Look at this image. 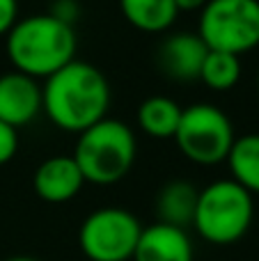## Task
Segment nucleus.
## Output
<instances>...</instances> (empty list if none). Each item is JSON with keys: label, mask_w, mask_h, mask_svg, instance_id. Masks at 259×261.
<instances>
[{"label": "nucleus", "mask_w": 259, "mask_h": 261, "mask_svg": "<svg viewBox=\"0 0 259 261\" xmlns=\"http://www.w3.org/2000/svg\"><path fill=\"white\" fill-rule=\"evenodd\" d=\"M197 37L209 50L239 55L259 46V0H209L200 9Z\"/></svg>", "instance_id": "nucleus-5"}, {"label": "nucleus", "mask_w": 259, "mask_h": 261, "mask_svg": "<svg viewBox=\"0 0 259 261\" xmlns=\"http://www.w3.org/2000/svg\"><path fill=\"white\" fill-rule=\"evenodd\" d=\"M197 195L195 186L186 184V181H170L161 188L159 197H156V213H159V222L172 225L184 229L186 225H193V216H195L197 206Z\"/></svg>", "instance_id": "nucleus-12"}, {"label": "nucleus", "mask_w": 259, "mask_h": 261, "mask_svg": "<svg viewBox=\"0 0 259 261\" xmlns=\"http://www.w3.org/2000/svg\"><path fill=\"white\" fill-rule=\"evenodd\" d=\"M209 53L204 41L197 37V32H177V35L168 37L161 44V67L170 78L177 81H195L200 78L202 64Z\"/></svg>", "instance_id": "nucleus-11"}, {"label": "nucleus", "mask_w": 259, "mask_h": 261, "mask_svg": "<svg viewBox=\"0 0 259 261\" xmlns=\"http://www.w3.org/2000/svg\"><path fill=\"white\" fill-rule=\"evenodd\" d=\"M206 3H209V0H174L179 12H197V9H202Z\"/></svg>", "instance_id": "nucleus-20"}, {"label": "nucleus", "mask_w": 259, "mask_h": 261, "mask_svg": "<svg viewBox=\"0 0 259 261\" xmlns=\"http://www.w3.org/2000/svg\"><path fill=\"white\" fill-rule=\"evenodd\" d=\"M18 21V0H0V37H5Z\"/></svg>", "instance_id": "nucleus-18"}, {"label": "nucleus", "mask_w": 259, "mask_h": 261, "mask_svg": "<svg viewBox=\"0 0 259 261\" xmlns=\"http://www.w3.org/2000/svg\"><path fill=\"white\" fill-rule=\"evenodd\" d=\"M227 165L232 181H237L248 193H259V133L237 138L229 149Z\"/></svg>", "instance_id": "nucleus-15"}, {"label": "nucleus", "mask_w": 259, "mask_h": 261, "mask_svg": "<svg viewBox=\"0 0 259 261\" xmlns=\"http://www.w3.org/2000/svg\"><path fill=\"white\" fill-rule=\"evenodd\" d=\"M140 234L142 225L131 211L106 206L83 220L78 243L90 261H131Z\"/></svg>", "instance_id": "nucleus-7"}, {"label": "nucleus", "mask_w": 259, "mask_h": 261, "mask_svg": "<svg viewBox=\"0 0 259 261\" xmlns=\"http://www.w3.org/2000/svg\"><path fill=\"white\" fill-rule=\"evenodd\" d=\"M41 113L39 81L18 71L0 76V122L14 128L30 124Z\"/></svg>", "instance_id": "nucleus-8"}, {"label": "nucleus", "mask_w": 259, "mask_h": 261, "mask_svg": "<svg viewBox=\"0 0 259 261\" xmlns=\"http://www.w3.org/2000/svg\"><path fill=\"white\" fill-rule=\"evenodd\" d=\"M48 14H53L55 18H60V21L73 25V18L78 16V5L73 3V0H55L53 9H50Z\"/></svg>", "instance_id": "nucleus-19"}, {"label": "nucleus", "mask_w": 259, "mask_h": 261, "mask_svg": "<svg viewBox=\"0 0 259 261\" xmlns=\"http://www.w3.org/2000/svg\"><path fill=\"white\" fill-rule=\"evenodd\" d=\"M255 216V202L246 188L232 179L209 184L197 195L193 227L214 245H232L248 234Z\"/></svg>", "instance_id": "nucleus-4"}, {"label": "nucleus", "mask_w": 259, "mask_h": 261, "mask_svg": "<svg viewBox=\"0 0 259 261\" xmlns=\"http://www.w3.org/2000/svg\"><path fill=\"white\" fill-rule=\"evenodd\" d=\"M119 9L142 32H165L179 16L174 0H119Z\"/></svg>", "instance_id": "nucleus-13"}, {"label": "nucleus", "mask_w": 259, "mask_h": 261, "mask_svg": "<svg viewBox=\"0 0 259 261\" xmlns=\"http://www.w3.org/2000/svg\"><path fill=\"white\" fill-rule=\"evenodd\" d=\"M241 78V58L220 50H209L200 71V81L214 92H227Z\"/></svg>", "instance_id": "nucleus-16"}, {"label": "nucleus", "mask_w": 259, "mask_h": 261, "mask_svg": "<svg viewBox=\"0 0 259 261\" xmlns=\"http://www.w3.org/2000/svg\"><path fill=\"white\" fill-rule=\"evenodd\" d=\"M76 30L53 14H32L18 18L5 35L7 58L14 71L35 81H46L76 60Z\"/></svg>", "instance_id": "nucleus-2"}, {"label": "nucleus", "mask_w": 259, "mask_h": 261, "mask_svg": "<svg viewBox=\"0 0 259 261\" xmlns=\"http://www.w3.org/2000/svg\"><path fill=\"white\" fill-rule=\"evenodd\" d=\"M110 106L108 78L94 64L73 60L41 85V110L58 128L78 133L106 119Z\"/></svg>", "instance_id": "nucleus-1"}, {"label": "nucleus", "mask_w": 259, "mask_h": 261, "mask_svg": "<svg viewBox=\"0 0 259 261\" xmlns=\"http://www.w3.org/2000/svg\"><path fill=\"white\" fill-rule=\"evenodd\" d=\"M136 133L122 119L106 117L78 135L73 161L78 163L85 184L113 186L131 172L136 163Z\"/></svg>", "instance_id": "nucleus-3"}, {"label": "nucleus", "mask_w": 259, "mask_h": 261, "mask_svg": "<svg viewBox=\"0 0 259 261\" xmlns=\"http://www.w3.org/2000/svg\"><path fill=\"white\" fill-rule=\"evenodd\" d=\"M133 261H193V243L186 229L156 222L142 227Z\"/></svg>", "instance_id": "nucleus-10"}, {"label": "nucleus", "mask_w": 259, "mask_h": 261, "mask_svg": "<svg viewBox=\"0 0 259 261\" xmlns=\"http://www.w3.org/2000/svg\"><path fill=\"white\" fill-rule=\"evenodd\" d=\"M182 106L168 96H149L138 108V126L151 138H174L182 119Z\"/></svg>", "instance_id": "nucleus-14"}, {"label": "nucleus", "mask_w": 259, "mask_h": 261, "mask_svg": "<svg viewBox=\"0 0 259 261\" xmlns=\"http://www.w3.org/2000/svg\"><path fill=\"white\" fill-rule=\"evenodd\" d=\"M85 186L78 163L73 156H50L35 170L32 188L37 197L48 204H64L73 199Z\"/></svg>", "instance_id": "nucleus-9"}, {"label": "nucleus", "mask_w": 259, "mask_h": 261, "mask_svg": "<svg viewBox=\"0 0 259 261\" xmlns=\"http://www.w3.org/2000/svg\"><path fill=\"white\" fill-rule=\"evenodd\" d=\"M257 92H259V73H257Z\"/></svg>", "instance_id": "nucleus-22"}, {"label": "nucleus", "mask_w": 259, "mask_h": 261, "mask_svg": "<svg viewBox=\"0 0 259 261\" xmlns=\"http://www.w3.org/2000/svg\"><path fill=\"white\" fill-rule=\"evenodd\" d=\"M234 140V126L229 117L211 103H193L182 110V119L174 130L179 151L195 165H218L227 161Z\"/></svg>", "instance_id": "nucleus-6"}, {"label": "nucleus", "mask_w": 259, "mask_h": 261, "mask_svg": "<svg viewBox=\"0 0 259 261\" xmlns=\"http://www.w3.org/2000/svg\"><path fill=\"white\" fill-rule=\"evenodd\" d=\"M7 261H39V259H32V257H12Z\"/></svg>", "instance_id": "nucleus-21"}, {"label": "nucleus", "mask_w": 259, "mask_h": 261, "mask_svg": "<svg viewBox=\"0 0 259 261\" xmlns=\"http://www.w3.org/2000/svg\"><path fill=\"white\" fill-rule=\"evenodd\" d=\"M18 151V130L0 122V165H7Z\"/></svg>", "instance_id": "nucleus-17"}]
</instances>
